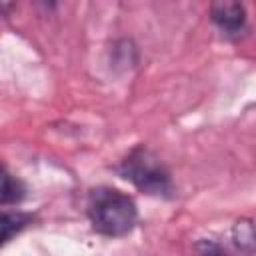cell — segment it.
<instances>
[{
	"label": "cell",
	"mask_w": 256,
	"mask_h": 256,
	"mask_svg": "<svg viewBox=\"0 0 256 256\" xmlns=\"http://www.w3.org/2000/svg\"><path fill=\"white\" fill-rule=\"evenodd\" d=\"M86 214L92 230L106 238H122L138 222V208L132 196L110 186H96L88 192Z\"/></svg>",
	"instance_id": "obj_1"
},
{
	"label": "cell",
	"mask_w": 256,
	"mask_h": 256,
	"mask_svg": "<svg viewBox=\"0 0 256 256\" xmlns=\"http://www.w3.org/2000/svg\"><path fill=\"white\" fill-rule=\"evenodd\" d=\"M116 172L120 174V178L132 182L144 194L168 198L174 192L170 170L156 156V152H152L144 144L134 146L120 160V164L116 166Z\"/></svg>",
	"instance_id": "obj_2"
},
{
	"label": "cell",
	"mask_w": 256,
	"mask_h": 256,
	"mask_svg": "<svg viewBox=\"0 0 256 256\" xmlns=\"http://www.w3.org/2000/svg\"><path fill=\"white\" fill-rule=\"evenodd\" d=\"M210 18L226 36H240L246 30V8L240 2H214Z\"/></svg>",
	"instance_id": "obj_3"
},
{
	"label": "cell",
	"mask_w": 256,
	"mask_h": 256,
	"mask_svg": "<svg viewBox=\"0 0 256 256\" xmlns=\"http://www.w3.org/2000/svg\"><path fill=\"white\" fill-rule=\"evenodd\" d=\"M26 196V186L4 164H0V206L18 204Z\"/></svg>",
	"instance_id": "obj_4"
},
{
	"label": "cell",
	"mask_w": 256,
	"mask_h": 256,
	"mask_svg": "<svg viewBox=\"0 0 256 256\" xmlns=\"http://www.w3.org/2000/svg\"><path fill=\"white\" fill-rule=\"evenodd\" d=\"M34 216L30 212H0V246L6 244L12 236L30 226Z\"/></svg>",
	"instance_id": "obj_5"
},
{
	"label": "cell",
	"mask_w": 256,
	"mask_h": 256,
	"mask_svg": "<svg viewBox=\"0 0 256 256\" xmlns=\"http://www.w3.org/2000/svg\"><path fill=\"white\" fill-rule=\"evenodd\" d=\"M232 236H234V244L246 252V254H252V248H254V232H252V222L250 220H238L234 230H232Z\"/></svg>",
	"instance_id": "obj_6"
},
{
	"label": "cell",
	"mask_w": 256,
	"mask_h": 256,
	"mask_svg": "<svg viewBox=\"0 0 256 256\" xmlns=\"http://www.w3.org/2000/svg\"><path fill=\"white\" fill-rule=\"evenodd\" d=\"M196 252L198 256H226L224 248L214 240H200L196 244Z\"/></svg>",
	"instance_id": "obj_7"
}]
</instances>
